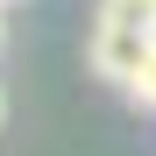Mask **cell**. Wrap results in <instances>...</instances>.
Instances as JSON below:
<instances>
[{"mask_svg":"<svg viewBox=\"0 0 156 156\" xmlns=\"http://www.w3.org/2000/svg\"><path fill=\"white\" fill-rule=\"evenodd\" d=\"M149 50H156V0H99V7H92V29H85L92 78L121 85Z\"/></svg>","mask_w":156,"mask_h":156,"instance_id":"6da1fadb","label":"cell"},{"mask_svg":"<svg viewBox=\"0 0 156 156\" xmlns=\"http://www.w3.org/2000/svg\"><path fill=\"white\" fill-rule=\"evenodd\" d=\"M121 92H128V107H142V114H156V50H149V57H142L135 71L121 78Z\"/></svg>","mask_w":156,"mask_h":156,"instance_id":"7a4b0ae2","label":"cell"},{"mask_svg":"<svg viewBox=\"0 0 156 156\" xmlns=\"http://www.w3.org/2000/svg\"><path fill=\"white\" fill-rule=\"evenodd\" d=\"M0 43H7V7H0Z\"/></svg>","mask_w":156,"mask_h":156,"instance_id":"3957f363","label":"cell"},{"mask_svg":"<svg viewBox=\"0 0 156 156\" xmlns=\"http://www.w3.org/2000/svg\"><path fill=\"white\" fill-rule=\"evenodd\" d=\"M0 121H7V92H0Z\"/></svg>","mask_w":156,"mask_h":156,"instance_id":"277c9868","label":"cell"},{"mask_svg":"<svg viewBox=\"0 0 156 156\" xmlns=\"http://www.w3.org/2000/svg\"><path fill=\"white\" fill-rule=\"evenodd\" d=\"M0 7H14V0H0Z\"/></svg>","mask_w":156,"mask_h":156,"instance_id":"5b68a950","label":"cell"}]
</instances>
